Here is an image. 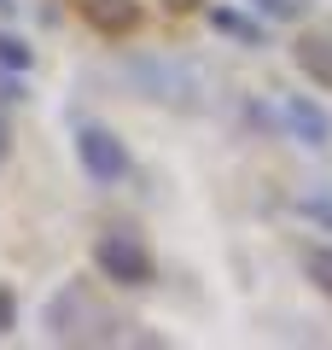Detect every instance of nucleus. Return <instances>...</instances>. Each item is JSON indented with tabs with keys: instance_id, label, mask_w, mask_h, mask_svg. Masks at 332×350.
Here are the masks:
<instances>
[{
	"instance_id": "nucleus-9",
	"label": "nucleus",
	"mask_w": 332,
	"mask_h": 350,
	"mask_svg": "<svg viewBox=\"0 0 332 350\" xmlns=\"http://www.w3.org/2000/svg\"><path fill=\"white\" fill-rule=\"evenodd\" d=\"M257 12H268V18H297L303 12V0H251Z\"/></svg>"
},
{
	"instance_id": "nucleus-3",
	"label": "nucleus",
	"mask_w": 332,
	"mask_h": 350,
	"mask_svg": "<svg viewBox=\"0 0 332 350\" xmlns=\"http://www.w3.org/2000/svg\"><path fill=\"white\" fill-rule=\"evenodd\" d=\"M70 6L94 29H105V36H128V29H140V6H135V0H70Z\"/></svg>"
},
{
	"instance_id": "nucleus-6",
	"label": "nucleus",
	"mask_w": 332,
	"mask_h": 350,
	"mask_svg": "<svg viewBox=\"0 0 332 350\" xmlns=\"http://www.w3.org/2000/svg\"><path fill=\"white\" fill-rule=\"evenodd\" d=\"M303 269H309V280L332 298V245H309L303 251Z\"/></svg>"
},
{
	"instance_id": "nucleus-12",
	"label": "nucleus",
	"mask_w": 332,
	"mask_h": 350,
	"mask_svg": "<svg viewBox=\"0 0 332 350\" xmlns=\"http://www.w3.org/2000/svg\"><path fill=\"white\" fill-rule=\"evenodd\" d=\"M169 12H193V6H204V0H163Z\"/></svg>"
},
{
	"instance_id": "nucleus-5",
	"label": "nucleus",
	"mask_w": 332,
	"mask_h": 350,
	"mask_svg": "<svg viewBox=\"0 0 332 350\" xmlns=\"http://www.w3.org/2000/svg\"><path fill=\"white\" fill-rule=\"evenodd\" d=\"M297 64H303L320 88H332V41L327 36H303L297 41Z\"/></svg>"
},
{
	"instance_id": "nucleus-2",
	"label": "nucleus",
	"mask_w": 332,
	"mask_h": 350,
	"mask_svg": "<svg viewBox=\"0 0 332 350\" xmlns=\"http://www.w3.org/2000/svg\"><path fill=\"white\" fill-rule=\"evenodd\" d=\"M76 158H82V170L94 175V181H123V170H128L123 140L111 135V129H99V123L76 129Z\"/></svg>"
},
{
	"instance_id": "nucleus-8",
	"label": "nucleus",
	"mask_w": 332,
	"mask_h": 350,
	"mask_svg": "<svg viewBox=\"0 0 332 350\" xmlns=\"http://www.w3.org/2000/svg\"><path fill=\"white\" fill-rule=\"evenodd\" d=\"M303 216H315V222L332 228V193H309V199H303Z\"/></svg>"
},
{
	"instance_id": "nucleus-10",
	"label": "nucleus",
	"mask_w": 332,
	"mask_h": 350,
	"mask_svg": "<svg viewBox=\"0 0 332 350\" xmlns=\"http://www.w3.org/2000/svg\"><path fill=\"white\" fill-rule=\"evenodd\" d=\"M216 24L227 29V36H239V41H257V29H251V24H245L239 12H216Z\"/></svg>"
},
{
	"instance_id": "nucleus-4",
	"label": "nucleus",
	"mask_w": 332,
	"mask_h": 350,
	"mask_svg": "<svg viewBox=\"0 0 332 350\" xmlns=\"http://www.w3.org/2000/svg\"><path fill=\"white\" fill-rule=\"evenodd\" d=\"M286 123H292V135L303 140V146H332V117L320 111L315 100H303V94L286 100Z\"/></svg>"
},
{
	"instance_id": "nucleus-7",
	"label": "nucleus",
	"mask_w": 332,
	"mask_h": 350,
	"mask_svg": "<svg viewBox=\"0 0 332 350\" xmlns=\"http://www.w3.org/2000/svg\"><path fill=\"white\" fill-rule=\"evenodd\" d=\"M0 64H6V70H29V47L18 36H0Z\"/></svg>"
},
{
	"instance_id": "nucleus-11",
	"label": "nucleus",
	"mask_w": 332,
	"mask_h": 350,
	"mask_svg": "<svg viewBox=\"0 0 332 350\" xmlns=\"http://www.w3.org/2000/svg\"><path fill=\"white\" fill-rule=\"evenodd\" d=\"M12 327V292H0V333Z\"/></svg>"
},
{
	"instance_id": "nucleus-1",
	"label": "nucleus",
	"mask_w": 332,
	"mask_h": 350,
	"mask_svg": "<svg viewBox=\"0 0 332 350\" xmlns=\"http://www.w3.org/2000/svg\"><path fill=\"white\" fill-rule=\"evenodd\" d=\"M94 262L105 269V280H117V286H146V280H152V251H146V239L128 234V228L99 234Z\"/></svg>"
}]
</instances>
